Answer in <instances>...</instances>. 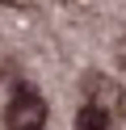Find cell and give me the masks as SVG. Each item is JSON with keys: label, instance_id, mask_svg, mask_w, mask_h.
Segmentation results:
<instances>
[{"label": "cell", "instance_id": "obj_3", "mask_svg": "<svg viewBox=\"0 0 126 130\" xmlns=\"http://www.w3.org/2000/svg\"><path fill=\"white\" fill-rule=\"evenodd\" d=\"M76 130H109V113L97 109V105H80V113H76Z\"/></svg>", "mask_w": 126, "mask_h": 130}, {"label": "cell", "instance_id": "obj_4", "mask_svg": "<svg viewBox=\"0 0 126 130\" xmlns=\"http://www.w3.org/2000/svg\"><path fill=\"white\" fill-rule=\"evenodd\" d=\"M0 4H21V0H0Z\"/></svg>", "mask_w": 126, "mask_h": 130}, {"label": "cell", "instance_id": "obj_2", "mask_svg": "<svg viewBox=\"0 0 126 130\" xmlns=\"http://www.w3.org/2000/svg\"><path fill=\"white\" fill-rule=\"evenodd\" d=\"M84 92H88V105H97V109H105V113L122 109V88H118L114 80H105V76H88L84 80Z\"/></svg>", "mask_w": 126, "mask_h": 130}, {"label": "cell", "instance_id": "obj_1", "mask_svg": "<svg viewBox=\"0 0 126 130\" xmlns=\"http://www.w3.org/2000/svg\"><path fill=\"white\" fill-rule=\"evenodd\" d=\"M4 126L8 130H42L46 126V101L34 88H17V96L4 109Z\"/></svg>", "mask_w": 126, "mask_h": 130}]
</instances>
